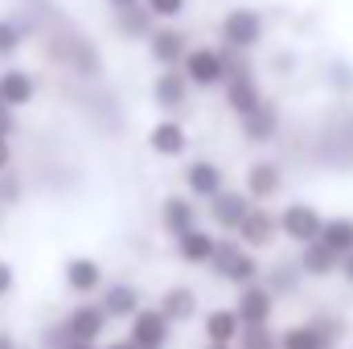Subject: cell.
Wrapping results in <instances>:
<instances>
[{"label": "cell", "mask_w": 353, "mask_h": 349, "mask_svg": "<svg viewBox=\"0 0 353 349\" xmlns=\"http://www.w3.org/2000/svg\"><path fill=\"white\" fill-rule=\"evenodd\" d=\"M234 349H279V333L271 325H263V329H243V337H239Z\"/></svg>", "instance_id": "28"}, {"label": "cell", "mask_w": 353, "mask_h": 349, "mask_svg": "<svg viewBox=\"0 0 353 349\" xmlns=\"http://www.w3.org/2000/svg\"><path fill=\"white\" fill-rule=\"evenodd\" d=\"M152 54H157V62H176V58H185V54H189L185 33H176V29H157V33H152Z\"/></svg>", "instance_id": "25"}, {"label": "cell", "mask_w": 353, "mask_h": 349, "mask_svg": "<svg viewBox=\"0 0 353 349\" xmlns=\"http://www.w3.org/2000/svg\"><path fill=\"white\" fill-rule=\"evenodd\" d=\"M201 337H205V346H239L243 321H239L234 304H218V308L201 312Z\"/></svg>", "instance_id": "9"}, {"label": "cell", "mask_w": 353, "mask_h": 349, "mask_svg": "<svg viewBox=\"0 0 353 349\" xmlns=\"http://www.w3.org/2000/svg\"><path fill=\"white\" fill-rule=\"evenodd\" d=\"M17 46H21V29L12 21H0V58H12Z\"/></svg>", "instance_id": "29"}, {"label": "cell", "mask_w": 353, "mask_h": 349, "mask_svg": "<svg viewBox=\"0 0 353 349\" xmlns=\"http://www.w3.org/2000/svg\"><path fill=\"white\" fill-rule=\"evenodd\" d=\"M12 288H17V271H12V263L8 259H0V300L12 296Z\"/></svg>", "instance_id": "33"}, {"label": "cell", "mask_w": 353, "mask_h": 349, "mask_svg": "<svg viewBox=\"0 0 353 349\" xmlns=\"http://www.w3.org/2000/svg\"><path fill=\"white\" fill-rule=\"evenodd\" d=\"M300 279H304V271L296 267V263H275L271 271H267V288H271V296L279 300V296H292L296 288H300Z\"/></svg>", "instance_id": "24"}, {"label": "cell", "mask_w": 353, "mask_h": 349, "mask_svg": "<svg viewBox=\"0 0 353 349\" xmlns=\"http://www.w3.org/2000/svg\"><path fill=\"white\" fill-rule=\"evenodd\" d=\"M275 304H279V300L271 296V288H267L263 279L251 283V288H239V296H234V312H239L243 329H263V325H271Z\"/></svg>", "instance_id": "5"}, {"label": "cell", "mask_w": 353, "mask_h": 349, "mask_svg": "<svg viewBox=\"0 0 353 349\" xmlns=\"http://www.w3.org/2000/svg\"><path fill=\"white\" fill-rule=\"evenodd\" d=\"M218 235H210L205 226H197V230H189V235H181L173 247H176V259L185 263V267H210L214 255H218Z\"/></svg>", "instance_id": "13"}, {"label": "cell", "mask_w": 353, "mask_h": 349, "mask_svg": "<svg viewBox=\"0 0 353 349\" xmlns=\"http://www.w3.org/2000/svg\"><path fill=\"white\" fill-rule=\"evenodd\" d=\"M185 189H189V197L214 201V197L226 189V177H222V169H218L214 161H193V165L185 169Z\"/></svg>", "instance_id": "17"}, {"label": "cell", "mask_w": 353, "mask_h": 349, "mask_svg": "<svg viewBox=\"0 0 353 349\" xmlns=\"http://www.w3.org/2000/svg\"><path fill=\"white\" fill-rule=\"evenodd\" d=\"M111 4H119V8H136V0H111Z\"/></svg>", "instance_id": "40"}, {"label": "cell", "mask_w": 353, "mask_h": 349, "mask_svg": "<svg viewBox=\"0 0 353 349\" xmlns=\"http://www.w3.org/2000/svg\"><path fill=\"white\" fill-rule=\"evenodd\" d=\"M247 251H267L275 239H279V214H271L263 206H255L251 214H247V222L239 226V235H234Z\"/></svg>", "instance_id": "12"}, {"label": "cell", "mask_w": 353, "mask_h": 349, "mask_svg": "<svg viewBox=\"0 0 353 349\" xmlns=\"http://www.w3.org/2000/svg\"><path fill=\"white\" fill-rule=\"evenodd\" d=\"M350 349H353V346H350Z\"/></svg>", "instance_id": "42"}, {"label": "cell", "mask_w": 353, "mask_h": 349, "mask_svg": "<svg viewBox=\"0 0 353 349\" xmlns=\"http://www.w3.org/2000/svg\"><path fill=\"white\" fill-rule=\"evenodd\" d=\"M205 349H234V346H205Z\"/></svg>", "instance_id": "41"}, {"label": "cell", "mask_w": 353, "mask_h": 349, "mask_svg": "<svg viewBox=\"0 0 353 349\" xmlns=\"http://www.w3.org/2000/svg\"><path fill=\"white\" fill-rule=\"evenodd\" d=\"M226 74H230V66L218 50H189L185 54V79L193 87H218V83H226Z\"/></svg>", "instance_id": "11"}, {"label": "cell", "mask_w": 353, "mask_h": 349, "mask_svg": "<svg viewBox=\"0 0 353 349\" xmlns=\"http://www.w3.org/2000/svg\"><path fill=\"white\" fill-rule=\"evenodd\" d=\"M8 132H12V107L0 103V136H8Z\"/></svg>", "instance_id": "34"}, {"label": "cell", "mask_w": 353, "mask_h": 349, "mask_svg": "<svg viewBox=\"0 0 353 349\" xmlns=\"http://www.w3.org/2000/svg\"><path fill=\"white\" fill-rule=\"evenodd\" d=\"M99 308L107 312V321H123V325H128V321L144 308V296H140L136 283L115 279V283H107V288L99 292Z\"/></svg>", "instance_id": "8"}, {"label": "cell", "mask_w": 353, "mask_h": 349, "mask_svg": "<svg viewBox=\"0 0 353 349\" xmlns=\"http://www.w3.org/2000/svg\"><path fill=\"white\" fill-rule=\"evenodd\" d=\"M255 210V201L243 193V189H222L214 201H210V222L226 235H239V226L247 222V214Z\"/></svg>", "instance_id": "7"}, {"label": "cell", "mask_w": 353, "mask_h": 349, "mask_svg": "<svg viewBox=\"0 0 353 349\" xmlns=\"http://www.w3.org/2000/svg\"><path fill=\"white\" fill-rule=\"evenodd\" d=\"M148 148H152L157 157H181V152L189 148V136H185V128H181L176 119H161V123L148 132Z\"/></svg>", "instance_id": "21"}, {"label": "cell", "mask_w": 353, "mask_h": 349, "mask_svg": "<svg viewBox=\"0 0 353 349\" xmlns=\"http://www.w3.org/2000/svg\"><path fill=\"white\" fill-rule=\"evenodd\" d=\"M259 33H263V21H259V12H251V8H234V12H226V21H222V37H226V46H234V50H251V46L259 41Z\"/></svg>", "instance_id": "15"}, {"label": "cell", "mask_w": 353, "mask_h": 349, "mask_svg": "<svg viewBox=\"0 0 353 349\" xmlns=\"http://www.w3.org/2000/svg\"><path fill=\"white\" fill-rule=\"evenodd\" d=\"M279 185H283V173H279V165H271V161H255L251 169H247V197L251 201H267V197H275L279 193Z\"/></svg>", "instance_id": "20"}, {"label": "cell", "mask_w": 353, "mask_h": 349, "mask_svg": "<svg viewBox=\"0 0 353 349\" xmlns=\"http://www.w3.org/2000/svg\"><path fill=\"white\" fill-rule=\"evenodd\" d=\"M185 0H148V17H176Z\"/></svg>", "instance_id": "32"}, {"label": "cell", "mask_w": 353, "mask_h": 349, "mask_svg": "<svg viewBox=\"0 0 353 349\" xmlns=\"http://www.w3.org/2000/svg\"><path fill=\"white\" fill-rule=\"evenodd\" d=\"M275 128H279V119H275V111H271L267 103L255 111V115L243 119V132H247V140H255V144H267V140L275 136Z\"/></svg>", "instance_id": "26"}, {"label": "cell", "mask_w": 353, "mask_h": 349, "mask_svg": "<svg viewBox=\"0 0 353 349\" xmlns=\"http://www.w3.org/2000/svg\"><path fill=\"white\" fill-rule=\"evenodd\" d=\"M62 329H66V337H70V341L103 346V337H107L111 321H107V312L99 308V300H83V304H74V308L62 317Z\"/></svg>", "instance_id": "3"}, {"label": "cell", "mask_w": 353, "mask_h": 349, "mask_svg": "<svg viewBox=\"0 0 353 349\" xmlns=\"http://www.w3.org/2000/svg\"><path fill=\"white\" fill-rule=\"evenodd\" d=\"M321 243L333 251V255H353V218H325V230H321Z\"/></svg>", "instance_id": "23"}, {"label": "cell", "mask_w": 353, "mask_h": 349, "mask_svg": "<svg viewBox=\"0 0 353 349\" xmlns=\"http://www.w3.org/2000/svg\"><path fill=\"white\" fill-rule=\"evenodd\" d=\"M185 83H189V79H185V74H173V70H169V74H161V79H157V103H161V107H169V111H173V107H181V103H185Z\"/></svg>", "instance_id": "27"}, {"label": "cell", "mask_w": 353, "mask_h": 349, "mask_svg": "<svg viewBox=\"0 0 353 349\" xmlns=\"http://www.w3.org/2000/svg\"><path fill=\"white\" fill-rule=\"evenodd\" d=\"M0 349H21V341H17L8 329H0Z\"/></svg>", "instance_id": "37"}, {"label": "cell", "mask_w": 353, "mask_h": 349, "mask_svg": "<svg viewBox=\"0 0 353 349\" xmlns=\"http://www.w3.org/2000/svg\"><path fill=\"white\" fill-rule=\"evenodd\" d=\"M41 346H46V349H66V346H70V337H66L62 321H58V325H50V329L41 333Z\"/></svg>", "instance_id": "31"}, {"label": "cell", "mask_w": 353, "mask_h": 349, "mask_svg": "<svg viewBox=\"0 0 353 349\" xmlns=\"http://www.w3.org/2000/svg\"><path fill=\"white\" fill-rule=\"evenodd\" d=\"M210 271H214L218 279H226L230 288H251V283L263 279L259 255L247 251L239 239H222V243H218V255H214V263H210Z\"/></svg>", "instance_id": "1"}, {"label": "cell", "mask_w": 353, "mask_h": 349, "mask_svg": "<svg viewBox=\"0 0 353 349\" xmlns=\"http://www.w3.org/2000/svg\"><path fill=\"white\" fill-rule=\"evenodd\" d=\"M296 267L304 271V279H329V275H341V255H333V251L316 239V243L300 247V259H296Z\"/></svg>", "instance_id": "18"}, {"label": "cell", "mask_w": 353, "mask_h": 349, "mask_svg": "<svg viewBox=\"0 0 353 349\" xmlns=\"http://www.w3.org/2000/svg\"><path fill=\"white\" fill-rule=\"evenodd\" d=\"M103 349H136V346H132L128 337H119V341H107V346H103Z\"/></svg>", "instance_id": "38"}, {"label": "cell", "mask_w": 353, "mask_h": 349, "mask_svg": "<svg viewBox=\"0 0 353 349\" xmlns=\"http://www.w3.org/2000/svg\"><path fill=\"white\" fill-rule=\"evenodd\" d=\"M119 29H123V33H132V37H140V33H148V17H144V12H136V8H123Z\"/></svg>", "instance_id": "30"}, {"label": "cell", "mask_w": 353, "mask_h": 349, "mask_svg": "<svg viewBox=\"0 0 353 349\" xmlns=\"http://www.w3.org/2000/svg\"><path fill=\"white\" fill-rule=\"evenodd\" d=\"M279 349H333V341L316 321H296L279 329Z\"/></svg>", "instance_id": "19"}, {"label": "cell", "mask_w": 353, "mask_h": 349, "mask_svg": "<svg viewBox=\"0 0 353 349\" xmlns=\"http://www.w3.org/2000/svg\"><path fill=\"white\" fill-rule=\"evenodd\" d=\"M33 79L25 74V70H4L0 74V103L4 107H25L29 99H33Z\"/></svg>", "instance_id": "22"}, {"label": "cell", "mask_w": 353, "mask_h": 349, "mask_svg": "<svg viewBox=\"0 0 353 349\" xmlns=\"http://www.w3.org/2000/svg\"><path fill=\"white\" fill-rule=\"evenodd\" d=\"M157 308H161V317L176 329V325L197 321V312H201V296H197L189 283H173V288H165V292H161Z\"/></svg>", "instance_id": "10"}, {"label": "cell", "mask_w": 353, "mask_h": 349, "mask_svg": "<svg viewBox=\"0 0 353 349\" xmlns=\"http://www.w3.org/2000/svg\"><path fill=\"white\" fill-rule=\"evenodd\" d=\"M8 161H12V148H8V136H0V173L8 169Z\"/></svg>", "instance_id": "35"}, {"label": "cell", "mask_w": 353, "mask_h": 349, "mask_svg": "<svg viewBox=\"0 0 353 349\" xmlns=\"http://www.w3.org/2000/svg\"><path fill=\"white\" fill-rule=\"evenodd\" d=\"M161 230L169 235V239H181V235H189V230H197V206H193V197H165L161 201Z\"/></svg>", "instance_id": "14"}, {"label": "cell", "mask_w": 353, "mask_h": 349, "mask_svg": "<svg viewBox=\"0 0 353 349\" xmlns=\"http://www.w3.org/2000/svg\"><path fill=\"white\" fill-rule=\"evenodd\" d=\"M321 230H325V214H321L316 206H308V201H292V206L279 210V235H283L288 243L308 247V243L321 239Z\"/></svg>", "instance_id": "2"}, {"label": "cell", "mask_w": 353, "mask_h": 349, "mask_svg": "<svg viewBox=\"0 0 353 349\" xmlns=\"http://www.w3.org/2000/svg\"><path fill=\"white\" fill-rule=\"evenodd\" d=\"M62 283H66V292H74V296H94L99 300V292L107 288V275H103V263L90 259V255H70V259L62 263Z\"/></svg>", "instance_id": "6"}, {"label": "cell", "mask_w": 353, "mask_h": 349, "mask_svg": "<svg viewBox=\"0 0 353 349\" xmlns=\"http://www.w3.org/2000/svg\"><path fill=\"white\" fill-rule=\"evenodd\" d=\"M66 349H103V346H83V341H70Z\"/></svg>", "instance_id": "39"}, {"label": "cell", "mask_w": 353, "mask_h": 349, "mask_svg": "<svg viewBox=\"0 0 353 349\" xmlns=\"http://www.w3.org/2000/svg\"><path fill=\"white\" fill-rule=\"evenodd\" d=\"M341 279L353 288V255H345V259H341Z\"/></svg>", "instance_id": "36"}, {"label": "cell", "mask_w": 353, "mask_h": 349, "mask_svg": "<svg viewBox=\"0 0 353 349\" xmlns=\"http://www.w3.org/2000/svg\"><path fill=\"white\" fill-rule=\"evenodd\" d=\"M128 341L136 349H169L173 341V325L161 317L157 304H144L132 321H128Z\"/></svg>", "instance_id": "4"}, {"label": "cell", "mask_w": 353, "mask_h": 349, "mask_svg": "<svg viewBox=\"0 0 353 349\" xmlns=\"http://www.w3.org/2000/svg\"><path fill=\"white\" fill-rule=\"evenodd\" d=\"M226 103H230V111H234L239 119H247V115H255V111L263 107L259 87H255V79H251L247 70H230V74H226Z\"/></svg>", "instance_id": "16"}]
</instances>
